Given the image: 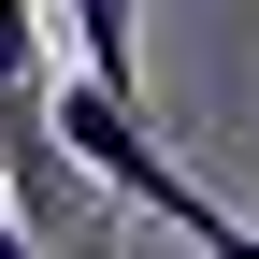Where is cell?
<instances>
[{
    "label": "cell",
    "instance_id": "cell-5",
    "mask_svg": "<svg viewBox=\"0 0 259 259\" xmlns=\"http://www.w3.org/2000/svg\"><path fill=\"white\" fill-rule=\"evenodd\" d=\"M216 259H259V231H231V245H216Z\"/></svg>",
    "mask_w": 259,
    "mask_h": 259
},
{
    "label": "cell",
    "instance_id": "cell-2",
    "mask_svg": "<svg viewBox=\"0 0 259 259\" xmlns=\"http://www.w3.org/2000/svg\"><path fill=\"white\" fill-rule=\"evenodd\" d=\"M58 29H72V87L144 115V0H58Z\"/></svg>",
    "mask_w": 259,
    "mask_h": 259
},
{
    "label": "cell",
    "instance_id": "cell-3",
    "mask_svg": "<svg viewBox=\"0 0 259 259\" xmlns=\"http://www.w3.org/2000/svg\"><path fill=\"white\" fill-rule=\"evenodd\" d=\"M44 72H58V58H44V0H0V115H15Z\"/></svg>",
    "mask_w": 259,
    "mask_h": 259
},
{
    "label": "cell",
    "instance_id": "cell-4",
    "mask_svg": "<svg viewBox=\"0 0 259 259\" xmlns=\"http://www.w3.org/2000/svg\"><path fill=\"white\" fill-rule=\"evenodd\" d=\"M0 259H44V245H29V231H15V202H0Z\"/></svg>",
    "mask_w": 259,
    "mask_h": 259
},
{
    "label": "cell",
    "instance_id": "cell-1",
    "mask_svg": "<svg viewBox=\"0 0 259 259\" xmlns=\"http://www.w3.org/2000/svg\"><path fill=\"white\" fill-rule=\"evenodd\" d=\"M29 115H44V144L72 158L87 187H115V202H144V216H173V231L202 245V259H216V245L245 231V216H231V202H202V187L173 173V144H158L144 115H115L101 87H72V72H44V87H29Z\"/></svg>",
    "mask_w": 259,
    "mask_h": 259
}]
</instances>
